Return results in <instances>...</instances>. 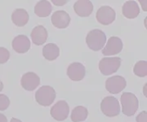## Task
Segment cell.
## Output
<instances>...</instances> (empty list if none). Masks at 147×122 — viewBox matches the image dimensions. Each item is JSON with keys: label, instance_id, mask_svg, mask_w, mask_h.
<instances>
[{"label": "cell", "instance_id": "obj_10", "mask_svg": "<svg viewBox=\"0 0 147 122\" xmlns=\"http://www.w3.org/2000/svg\"><path fill=\"white\" fill-rule=\"evenodd\" d=\"M40 84V78L34 72H27L22 75L21 79V85L24 90L27 91H33Z\"/></svg>", "mask_w": 147, "mask_h": 122}, {"label": "cell", "instance_id": "obj_21", "mask_svg": "<svg viewBox=\"0 0 147 122\" xmlns=\"http://www.w3.org/2000/svg\"><path fill=\"white\" fill-rule=\"evenodd\" d=\"M134 74L139 77H145L147 76V62L146 60H139L133 67Z\"/></svg>", "mask_w": 147, "mask_h": 122}, {"label": "cell", "instance_id": "obj_1", "mask_svg": "<svg viewBox=\"0 0 147 122\" xmlns=\"http://www.w3.org/2000/svg\"><path fill=\"white\" fill-rule=\"evenodd\" d=\"M106 43V35L102 30L95 29L88 33L86 36V44L89 49L98 51L105 47Z\"/></svg>", "mask_w": 147, "mask_h": 122}, {"label": "cell", "instance_id": "obj_3", "mask_svg": "<svg viewBox=\"0 0 147 122\" xmlns=\"http://www.w3.org/2000/svg\"><path fill=\"white\" fill-rule=\"evenodd\" d=\"M57 97L55 89L50 85H42L35 93V100L38 105L48 107L52 105Z\"/></svg>", "mask_w": 147, "mask_h": 122}, {"label": "cell", "instance_id": "obj_28", "mask_svg": "<svg viewBox=\"0 0 147 122\" xmlns=\"http://www.w3.org/2000/svg\"><path fill=\"white\" fill-rule=\"evenodd\" d=\"M143 94H144V96L147 98V83H145V85L143 86Z\"/></svg>", "mask_w": 147, "mask_h": 122}, {"label": "cell", "instance_id": "obj_12", "mask_svg": "<svg viewBox=\"0 0 147 122\" xmlns=\"http://www.w3.org/2000/svg\"><path fill=\"white\" fill-rule=\"evenodd\" d=\"M51 21L53 26L57 29H65L69 25L71 18L65 11L64 10H58L56 11L51 17Z\"/></svg>", "mask_w": 147, "mask_h": 122}, {"label": "cell", "instance_id": "obj_22", "mask_svg": "<svg viewBox=\"0 0 147 122\" xmlns=\"http://www.w3.org/2000/svg\"><path fill=\"white\" fill-rule=\"evenodd\" d=\"M10 59V52L5 47H0V64H5Z\"/></svg>", "mask_w": 147, "mask_h": 122}, {"label": "cell", "instance_id": "obj_14", "mask_svg": "<svg viewBox=\"0 0 147 122\" xmlns=\"http://www.w3.org/2000/svg\"><path fill=\"white\" fill-rule=\"evenodd\" d=\"M74 10L81 17H88L93 11V4L89 0H79L74 3Z\"/></svg>", "mask_w": 147, "mask_h": 122}, {"label": "cell", "instance_id": "obj_9", "mask_svg": "<svg viewBox=\"0 0 147 122\" xmlns=\"http://www.w3.org/2000/svg\"><path fill=\"white\" fill-rule=\"evenodd\" d=\"M123 47V45L120 37L112 36L108 39L105 46L102 49L101 53L106 57H109L110 55H115L122 51Z\"/></svg>", "mask_w": 147, "mask_h": 122}, {"label": "cell", "instance_id": "obj_18", "mask_svg": "<svg viewBox=\"0 0 147 122\" xmlns=\"http://www.w3.org/2000/svg\"><path fill=\"white\" fill-rule=\"evenodd\" d=\"M53 11L52 3L47 0L38 1L34 7V13L38 17H47Z\"/></svg>", "mask_w": 147, "mask_h": 122}, {"label": "cell", "instance_id": "obj_2", "mask_svg": "<svg viewBox=\"0 0 147 122\" xmlns=\"http://www.w3.org/2000/svg\"><path fill=\"white\" fill-rule=\"evenodd\" d=\"M122 112L127 117L133 116L139 108V100L133 93L124 92L120 98Z\"/></svg>", "mask_w": 147, "mask_h": 122}, {"label": "cell", "instance_id": "obj_13", "mask_svg": "<svg viewBox=\"0 0 147 122\" xmlns=\"http://www.w3.org/2000/svg\"><path fill=\"white\" fill-rule=\"evenodd\" d=\"M30 40L26 35L20 34L13 38L11 47L16 53L25 54L30 49Z\"/></svg>", "mask_w": 147, "mask_h": 122}, {"label": "cell", "instance_id": "obj_15", "mask_svg": "<svg viewBox=\"0 0 147 122\" xmlns=\"http://www.w3.org/2000/svg\"><path fill=\"white\" fill-rule=\"evenodd\" d=\"M30 37H31L32 42L34 45L41 46L46 43L48 37L47 29L41 25H37L32 29Z\"/></svg>", "mask_w": 147, "mask_h": 122}, {"label": "cell", "instance_id": "obj_27", "mask_svg": "<svg viewBox=\"0 0 147 122\" xmlns=\"http://www.w3.org/2000/svg\"><path fill=\"white\" fill-rule=\"evenodd\" d=\"M0 122H7V117L3 113H0Z\"/></svg>", "mask_w": 147, "mask_h": 122}, {"label": "cell", "instance_id": "obj_8", "mask_svg": "<svg viewBox=\"0 0 147 122\" xmlns=\"http://www.w3.org/2000/svg\"><path fill=\"white\" fill-rule=\"evenodd\" d=\"M96 21L103 25H109L115 21V11L110 6H101L96 14Z\"/></svg>", "mask_w": 147, "mask_h": 122}, {"label": "cell", "instance_id": "obj_11", "mask_svg": "<svg viewBox=\"0 0 147 122\" xmlns=\"http://www.w3.org/2000/svg\"><path fill=\"white\" fill-rule=\"evenodd\" d=\"M67 76L73 81H80L84 79L86 74L84 65L79 62H74L67 68Z\"/></svg>", "mask_w": 147, "mask_h": 122}, {"label": "cell", "instance_id": "obj_17", "mask_svg": "<svg viewBox=\"0 0 147 122\" xmlns=\"http://www.w3.org/2000/svg\"><path fill=\"white\" fill-rule=\"evenodd\" d=\"M11 21L17 27H23L30 21V16L24 8H16L11 14Z\"/></svg>", "mask_w": 147, "mask_h": 122}, {"label": "cell", "instance_id": "obj_23", "mask_svg": "<svg viewBox=\"0 0 147 122\" xmlns=\"http://www.w3.org/2000/svg\"><path fill=\"white\" fill-rule=\"evenodd\" d=\"M10 99L5 95H0V111H5L10 106Z\"/></svg>", "mask_w": 147, "mask_h": 122}, {"label": "cell", "instance_id": "obj_4", "mask_svg": "<svg viewBox=\"0 0 147 122\" xmlns=\"http://www.w3.org/2000/svg\"><path fill=\"white\" fill-rule=\"evenodd\" d=\"M100 110L105 117H117L121 111L119 102L114 96H106L100 103Z\"/></svg>", "mask_w": 147, "mask_h": 122}, {"label": "cell", "instance_id": "obj_20", "mask_svg": "<svg viewBox=\"0 0 147 122\" xmlns=\"http://www.w3.org/2000/svg\"><path fill=\"white\" fill-rule=\"evenodd\" d=\"M88 117V110L86 107L79 105L74 108L71 114L70 119L72 122H83Z\"/></svg>", "mask_w": 147, "mask_h": 122}, {"label": "cell", "instance_id": "obj_29", "mask_svg": "<svg viewBox=\"0 0 147 122\" xmlns=\"http://www.w3.org/2000/svg\"><path fill=\"white\" fill-rule=\"evenodd\" d=\"M10 122H22L21 120H19V119H17V118H15V117H12L11 119Z\"/></svg>", "mask_w": 147, "mask_h": 122}, {"label": "cell", "instance_id": "obj_6", "mask_svg": "<svg viewBox=\"0 0 147 122\" xmlns=\"http://www.w3.org/2000/svg\"><path fill=\"white\" fill-rule=\"evenodd\" d=\"M126 79L119 75L110 77L105 81V89L112 95H118L126 88Z\"/></svg>", "mask_w": 147, "mask_h": 122}, {"label": "cell", "instance_id": "obj_16", "mask_svg": "<svg viewBox=\"0 0 147 122\" xmlns=\"http://www.w3.org/2000/svg\"><path fill=\"white\" fill-rule=\"evenodd\" d=\"M122 13L127 19L137 18L140 14V7L135 1H127L122 7Z\"/></svg>", "mask_w": 147, "mask_h": 122}, {"label": "cell", "instance_id": "obj_25", "mask_svg": "<svg viewBox=\"0 0 147 122\" xmlns=\"http://www.w3.org/2000/svg\"><path fill=\"white\" fill-rule=\"evenodd\" d=\"M67 0H52V3L56 6H63L67 3Z\"/></svg>", "mask_w": 147, "mask_h": 122}, {"label": "cell", "instance_id": "obj_31", "mask_svg": "<svg viewBox=\"0 0 147 122\" xmlns=\"http://www.w3.org/2000/svg\"><path fill=\"white\" fill-rule=\"evenodd\" d=\"M146 21H147V17H146V18H145V20H144V25H145V28H146V29H147Z\"/></svg>", "mask_w": 147, "mask_h": 122}, {"label": "cell", "instance_id": "obj_5", "mask_svg": "<svg viewBox=\"0 0 147 122\" xmlns=\"http://www.w3.org/2000/svg\"><path fill=\"white\" fill-rule=\"evenodd\" d=\"M121 66V58L119 57H104L99 62V70L104 76H109L116 73Z\"/></svg>", "mask_w": 147, "mask_h": 122}, {"label": "cell", "instance_id": "obj_30", "mask_svg": "<svg viewBox=\"0 0 147 122\" xmlns=\"http://www.w3.org/2000/svg\"><path fill=\"white\" fill-rule=\"evenodd\" d=\"M3 90V83L2 82V81H0V92Z\"/></svg>", "mask_w": 147, "mask_h": 122}, {"label": "cell", "instance_id": "obj_24", "mask_svg": "<svg viewBox=\"0 0 147 122\" xmlns=\"http://www.w3.org/2000/svg\"><path fill=\"white\" fill-rule=\"evenodd\" d=\"M137 122H147V111H141L136 118Z\"/></svg>", "mask_w": 147, "mask_h": 122}, {"label": "cell", "instance_id": "obj_26", "mask_svg": "<svg viewBox=\"0 0 147 122\" xmlns=\"http://www.w3.org/2000/svg\"><path fill=\"white\" fill-rule=\"evenodd\" d=\"M140 4L142 6V10L144 11H147V1L146 0H140Z\"/></svg>", "mask_w": 147, "mask_h": 122}, {"label": "cell", "instance_id": "obj_19", "mask_svg": "<svg viewBox=\"0 0 147 122\" xmlns=\"http://www.w3.org/2000/svg\"><path fill=\"white\" fill-rule=\"evenodd\" d=\"M42 55L48 61H53L60 55V48L55 43H47L42 48Z\"/></svg>", "mask_w": 147, "mask_h": 122}, {"label": "cell", "instance_id": "obj_7", "mask_svg": "<svg viewBox=\"0 0 147 122\" xmlns=\"http://www.w3.org/2000/svg\"><path fill=\"white\" fill-rule=\"evenodd\" d=\"M69 106L68 103L65 100L57 102L50 110V115L54 120L57 121H63L69 117Z\"/></svg>", "mask_w": 147, "mask_h": 122}]
</instances>
